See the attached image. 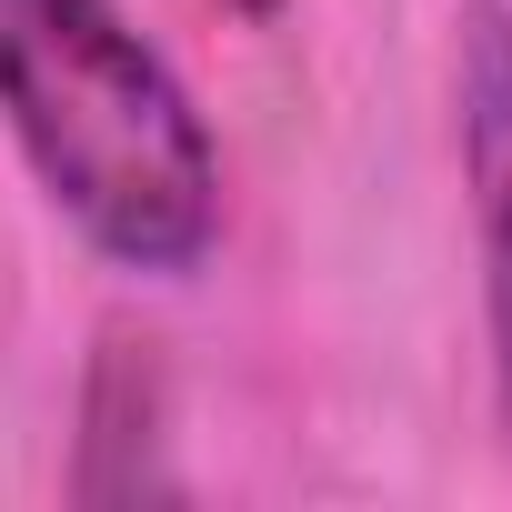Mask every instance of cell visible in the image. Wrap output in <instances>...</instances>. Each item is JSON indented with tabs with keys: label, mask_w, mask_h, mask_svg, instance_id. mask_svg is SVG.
<instances>
[{
	"label": "cell",
	"mask_w": 512,
	"mask_h": 512,
	"mask_svg": "<svg viewBox=\"0 0 512 512\" xmlns=\"http://www.w3.org/2000/svg\"><path fill=\"white\" fill-rule=\"evenodd\" d=\"M0 121L51 211L121 272H201L221 141L121 0H0Z\"/></svg>",
	"instance_id": "obj_1"
},
{
	"label": "cell",
	"mask_w": 512,
	"mask_h": 512,
	"mask_svg": "<svg viewBox=\"0 0 512 512\" xmlns=\"http://www.w3.org/2000/svg\"><path fill=\"white\" fill-rule=\"evenodd\" d=\"M221 11H241V21H282V0H221Z\"/></svg>",
	"instance_id": "obj_3"
},
{
	"label": "cell",
	"mask_w": 512,
	"mask_h": 512,
	"mask_svg": "<svg viewBox=\"0 0 512 512\" xmlns=\"http://www.w3.org/2000/svg\"><path fill=\"white\" fill-rule=\"evenodd\" d=\"M452 141H462V201L482 241L492 392L512 432V0H462V21H452Z\"/></svg>",
	"instance_id": "obj_2"
}]
</instances>
